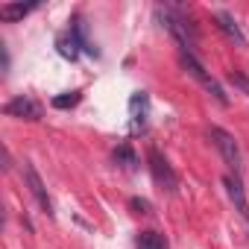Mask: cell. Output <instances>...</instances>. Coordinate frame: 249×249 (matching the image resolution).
<instances>
[{
  "mask_svg": "<svg viewBox=\"0 0 249 249\" xmlns=\"http://www.w3.org/2000/svg\"><path fill=\"white\" fill-rule=\"evenodd\" d=\"M179 65H182V71H185L191 79H196V82H199V85H202V88H205L217 103H220V106H229V97H226L223 85H220L208 71H205V65H202L194 53H179Z\"/></svg>",
  "mask_w": 249,
  "mask_h": 249,
  "instance_id": "1",
  "label": "cell"
},
{
  "mask_svg": "<svg viewBox=\"0 0 249 249\" xmlns=\"http://www.w3.org/2000/svg\"><path fill=\"white\" fill-rule=\"evenodd\" d=\"M205 135H208V141L214 144V150L223 156V161L229 164V170L240 176V167H243V156H240V147H237L234 135H231V132H226L223 126H208V129H205Z\"/></svg>",
  "mask_w": 249,
  "mask_h": 249,
  "instance_id": "2",
  "label": "cell"
},
{
  "mask_svg": "<svg viewBox=\"0 0 249 249\" xmlns=\"http://www.w3.org/2000/svg\"><path fill=\"white\" fill-rule=\"evenodd\" d=\"M159 18L164 21L167 33H170V36L179 41L182 53H194V44H196V30L188 24V18H185L182 12H173V9H164V12H159Z\"/></svg>",
  "mask_w": 249,
  "mask_h": 249,
  "instance_id": "3",
  "label": "cell"
},
{
  "mask_svg": "<svg viewBox=\"0 0 249 249\" xmlns=\"http://www.w3.org/2000/svg\"><path fill=\"white\" fill-rule=\"evenodd\" d=\"M147 164H150V173H153L156 185H159L161 191H167V194H176V188H179V176H176V170L170 167L167 156H164L161 150L150 147V150H147Z\"/></svg>",
  "mask_w": 249,
  "mask_h": 249,
  "instance_id": "4",
  "label": "cell"
},
{
  "mask_svg": "<svg viewBox=\"0 0 249 249\" xmlns=\"http://www.w3.org/2000/svg\"><path fill=\"white\" fill-rule=\"evenodd\" d=\"M24 182H27V188H30V194L36 196V202L41 205V211L44 214H53V202H50V194H47V188H44V182H41V176H38V170L30 164V161H24Z\"/></svg>",
  "mask_w": 249,
  "mask_h": 249,
  "instance_id": "5",
  "label": "cell"
},
{
  "mask_svg": "<svg viewBox=\"0 0 249 249\" xmlns=\"http://www.w3.org/2000/svg\"><path fill=\"white\" fill-rule=\"evenodd\" d=\"M223 188H226V194H229L234 211L249 223V199H246V191H243L240 176H237V173H226V176H223Z\"/></svg>",
  "mask_w": 249,
  "mask_h": 249,
  "instance_id": "6",
  "label": "cell"
},
{
  "mask_svg": "<svg viewBox=\"0 0 249 249\" xmlns=\"http://www.w3.org/2000/svg\"><path fill=\"white\" fill-rule=\"evenodd\" d=\"M3 111H6L9 117H21V120H38V117H41V106H38L36 100H30V97H15V100H9V103L3 106Z\"/></svg>",
  "mask_w": 249,
  "mask_h": 249,
  "instance_id": "7",
  "label": "cell"
},
{
  "mask_svg": "<svg viewBox=\"0 0 249 249\" xmlns=\"http://www.w3.org/2000/svg\"><path fill=\"white\" fill-rule=\"evenodd\" d=\"M214 21H217V27L234 41V44H246V38H243V33H240V27H237V21H234V15H229V12H214Z\"/></svg>",
  "mask_w": 249,
  "mask_h": 249,
  "instance_id": "8",
  "label": "cell"
},
{
  "mask_svg": "<svg viewBox=\"0 0 249 249\" xmlns=\"http://www.w3.org/2000/svg\"><path fill=\"white\" fill-rule=\"evenodd\" d=\"M135 243H138V249H170L167 237L159 234V231H141L135 237Z\"/></svg>",
  "mask_w": 249,
  "mask_h": 249,
  "instance_id": "9",
  "label": "cell"
},
{
  "mask_svg": "<svg viewBox=\"0 0 249 249\" xmlns=\"http://www.w3.org/2000/svg\"><path fill=\"white\" fill-rule=\"evenodd\" d=\"M36 9V3H30V6H24V3H6V6H0V18L3 21H18V18H24V15H30Z\"/></svg>",
  "mask_w": 249,
  "mask_h": 249,
  "instance_id": "10",
  "label": "cell"
},
{
  "mask_svg": "<svg viewBox=\"0 0 249 249\" xmlns=\"http://www.w3.org/2000/svg\"><path fill=\"white\" fill-rule=\"evenodd\" d=\"M79 50H82V47H79V41L73 38V33H68V36H62V38H59V53H62V56L76 59V56H79Z\"/></svg>",
  "mask_w": 249,
  "mask_h": 249,
  "instance_id": "11",
  "label": "cell"
},
{
  "mask_svg": "<svg viewBox=\"0 0 249 249\" xmlns=\"http://www.w3.org/2000/svg\"><path fill=\"white\" fill-rule=\"evenodd\" d=\"M229 82H231L237 91H243V94L249 97V76H246L243 71H229Z\"/></svg>",
  "mask_w": 249,
  "mask_h": 249,
  "instance_id": "12",
  "label": "cell"
},
{
  "mask_svg": "<svg viewBox=\"0 0 249 249\" xmlns=\"http://www.w3.org/2000/svg\"><path fill=\"white\" fill-rule=\"evenodd\" d=\"M79 103V91H71V94H65V97H53V106L56 108H71V106H76Z\"/></svg>",
  "mask_w": 249,
  "mask_h": 249,
  "instance_id": "13",
  "label": "cell"
},
{
  "mask_svg": "<svg viewBox=\"0 0 249 249\" xmlns=\"http://www.w3.org/2000/svg\"><path fill=\"white\" fill-rule=\"evenodd\" d=\"M129 208H135L138 214H150V202L141 199V196H132V199H129Z\"/></svg>",
  "mask_w": 249,
  "mask_h": 249,
  "instance_id": "14",
  "label": "cell"
},
{
  "mask_svg": "<svg viewBox=\"0 0 249 249\" xmlns=\"http://www.w3.org/2000/svg\"><path fill=\"white\" fill-rule=\"evenodd\" d=\"M114 159H117V161H126V164H135V156H132V150H129V147L114 150Z\"/></svg>",
  "mask_w": 249,
  "mask_h": 249,
  "instance_id": "15",
  "label": "cell"
}]
</instances>
